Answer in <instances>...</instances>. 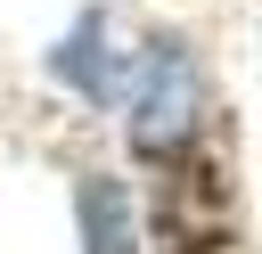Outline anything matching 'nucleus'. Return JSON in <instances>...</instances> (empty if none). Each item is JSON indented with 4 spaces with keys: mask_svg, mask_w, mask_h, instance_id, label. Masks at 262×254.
Wrapping results in <instances>:
<instances>
[{
    "mask_svg": "<svg viewBox=\"0 0 262 254\" xmlns=\"http://www.w3.org/2000/svg\"><path fill=\"white\" fill-rule=\"evenodd\" d=\"M196 123V74L180 57V41H147L139 57V115H131V139L139 156H172Z\"/></svg>",
    "mask_w": 262,
    "mask_h": 254,
    "instance_id": "nucleus-1",
    "label": "nucleus"
},
{
    "mask_svg": "<svg viewBox=\"0 0 262 254\" xmlns=\"http://www.w3.org/2000/svg\"><path fill=\"white\" fill-rule=\"evenodd\" d=\"M82 246H90V254H139V238H131V197H123V180H106V172L82 180Z\"/></svg>",
    "mask_w": 262,
    "mask_h": 254,
    "instance_id": "nucleus-2",
    "label": "nucleus"
}]
</instances>
